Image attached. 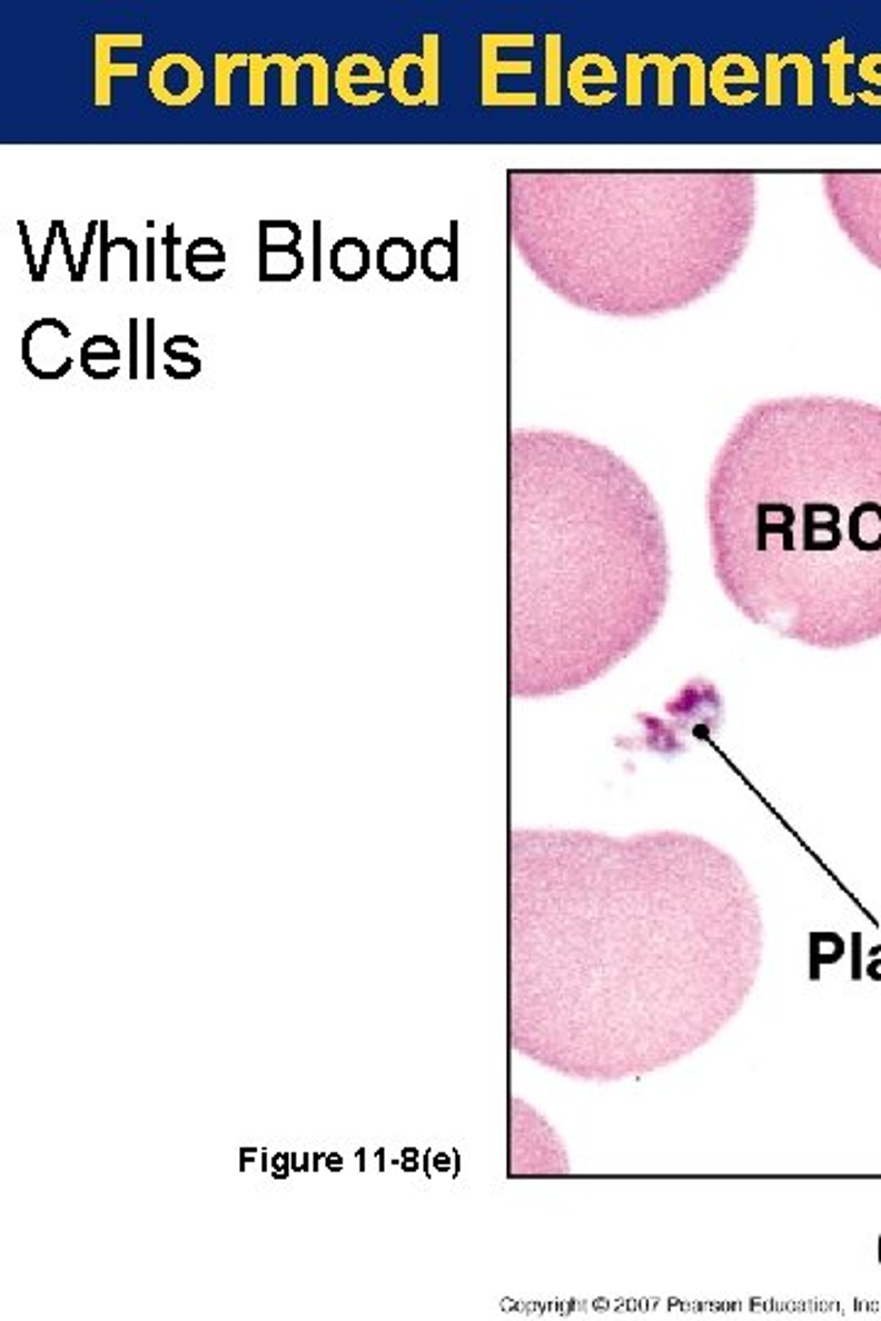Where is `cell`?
Wrapping results in <instances>:
<instances>
[{
  "instance_id": "4fadbf2b",
  "label": "cell",
  "mask_w": 881,
  "mask_h": 1321,
  "mask_svg": "<svg viewBox=\"0 0 881 1321\" xmlns=\"http://www.w3.org/2000/svg\"><path fill=\"white\" fill-rule=\"evenodd\" d=\"M373 267V252L360 238L346 236L330 248V272L340 281H360Z\"/></svg>"
},
{
  "instance_id": "8992f818",
  "label": "cell",
  "mask_w": 881,
  "mask_h": 1321,
  "mask_svg": "<svg viewBox=\"0 0 881 1321\" xmlns=\"http://www.w3.org/2000/svg\"><path fill=\"white\" fill-rule=\"evenodd\" d=\"M502 47L532 49L534 34L532 32L483 34V106L485 108H534L538 103L534 91H509L507 93L499 89L502 73H512V77H519V73H534L532 59L529 61L526 59L502 61L499 59Z\"/></svg>"
},
{
  "instance_id": "cb8c5ba5",
  "label": "cell",
  "mask_w": 881,
  "mask_h": 1321,
  "mask_svg": "<svg viewBox=\"0 0 881 1321\" xmlns=\"http://www.w3.org/2000/svg\"><path fill=\"white\" fill-rule=\"evenodd\" d=\"M179 242H181V240H179V236H177L175 224H169V226H167V232H165V248H167V279H169V281H177V285H179V281H181V277L175 272V250H177V245H179Z\"/></svg>"
},
{
  "instance_id": "44dd1931",
  "label": "cell",
  "mask_w": 881,
  "mask_h": 1321,
  "mask_svg": "<svg viewBox=\"0 0 881 1321\" xmlns=\"http://www.w3.org/2000/svg\"><path fill=\"white\" fill-rule=\"evenodd\" d=\"M791 67L799 71V96L795 103L803 108L813 106V64L805 54H791Z\"/></svg>"
},
{
  "instance_id": "52a82bcc",
  "label": "cell",
  "mask_w": 881,
  "mask_h": 1321,
  "mask_svg": "<svg viewBox=\"0 0 881 1321\" xmlns=\"http://www.w3.org/2000/svg\"><path fill=\"white\" fill-rule=\"evenodd\" d=\"M422 54H399L387 71L389 93L397 98L402 106L414 108V96L409 86V73H419L422 81V103L438 106V69H441V37L436 32H426L422 40Z\"/></svg>"
},
{
  "instance_id": "d4e9b609",
  "label": "cell",
  "mask_w": 881,
  "mask_h": 1321,
  "mask_svg": "<svg viewBox=\"0 0 881 1321\" xmlns=\"http://www.w3.org/2000/svg\"><path fill=\"white\" fill-rule=\"evenodd\" d=\"M93 362H110V365H118L120 362V346L116 342L110 350H101V352H93L86 346H81V367H89Z\"/></svg>"
},
{
  "instance_id": "6da1fadb",
  "label": "cell",
  "mask_w": 881,
  "mask_h": 1321,
  "mask_svg": "<svg viewBox=\"0 0 881 1321\" xmlns=\"http://www.w3.org/2000/svg\"><path fill=\"white\" fill-rule=\"evenodd\" d=\"M713 573L740 615L825 652L881 636V407L756 401L707 477Z\"/></svg>"
},
{
  "instance_id": "7c38bea8",
  "label": "cell",
  "mask_w": 881,
  "mask_h": 1321,
  "mask_svg": "<svg viewBox=\"0 0 881 1321\" xmlns=\"http://www.w3.org/2000/svg\"><path fill=\"white\" fill-rule=\"evenodd\" d=\"M732 52L730 54H720L713 64L707 69V93L715 98L717 103L727 106V108H742V106H750L754 103L756 93L754 91H746L744 96H734L730 91V86H754L762 81L759 77V69L752 71H740V73H732Z\"/></svg>"
},
{
  "instance_id": "30bf717a",
  "label": "cell",
  "mask_w": 881,
  "mask_h": 1321,
  "mask_svg": "<svg viewBox=\"0 0 881 1321\" xmlns=\"http://www.w3.org/2000/svg\"><path fill=\"white\" fill-rule=\"evenodd\" d=\"M385 83H387V71L383 69V64H379L373 54H363V52L343 57L338 61L336 73H334V89H336L338 98L343 103L355 106V108L370 106L360 96L358 86H375V89H383Z\"/></svg>"
},
{
  "instance_id": "7a4b0ae2",
  "label": "cell",
  "mask_w": 881,
  "mask_h": 1321,
  "mask_svg": "<svg viewBox=\"0 0 881 1321\" xmlns=\"http://www.w3.org/2000/svg\"><path fill=\"white\" fill-rule=\"evenodd\" d=\"M561 509L551 548L517 558L512 693L556 697L605 678L664 619L671 595L666 524L627 460L554 434Z\"/></svg>"
},
{
  "instance_id": "5b68a950",
  "label": "cell",
  "mask_w": 881,
  "mask_h": 1321,
  "mask_svg": "<svg viewBox=\"0 0 881 1321\" xmlns=\"http://www.w3.org/2000/svg\"><path fill=\"white\" fill-rule=\"evenodd\" d=\"M627 67V86H624V103L627 108H640L644 101L642 77L646 67H656V106L673 108L676 103V71L685 67L691 71V108H703L707 101V64L701 54L683 52L679 57L669 54H624Z\"/></svg>"
},
{
  "instance_id": "f546056e",
  "label": "cell",
  "mask_w": 881,
  "mask_h": 1321,
  "mask_svg": "<svg viewBox=\"0 0 881 1321\" xmlns=\"http://www.w3.org/2000/svg\"><path fill=\"white\" fill-rule=\"evenodd\" d=\"M147 377L155 379V318H147Z\"/></svg>"
},
{
  "instance_id": "277c9868",
  "label": "cell",
  "mask_w": 881,
  "mask_h": 1321,
  "mask_svg": "<svg viewBox=\"0 0 881 1321\" xmlns=\"http://www.w3.org/2000/svg\"><path fill=\"white\" fill-rule=\"evenodd\" d=\"M823 189L844 236L881 269V171H832Z\"/></svg>"
},
{
  "instance_id": "3957f363",
  "label": "cell",
  "mask_w": 881,
  "mask_h": 1321,
  "mask_svg": "<svg viewBox=\"0 0 881 1321\" xmlns=\"http://www.w3.org/2000/svg\"><path fill=\"white\" fill-rule=\"evenodd\" d=\"M591 201L587 311H681L725 281L752 238L756 177L744 171L578 175ZM587 211V208H585Z\"/></svg>"
},
{
  "instance_id": "ba28073f",
  "label": "cell",
  "mask_w": 881,
  "mask_h": 1321,
  "mask_svg": "<svg viewBox=\"0 0 881 1321\" xmlns=\"http://www.w3.org/2000/svg\"><path fill=\"white\" fill-rule=\"evenodd\" d=\"M147 83H150L155 101L169 108H184L204 93L206 77L201 64L191 54L177 52L152 61Z\"/></svg>"
},
{
  "instance_id": "ffe728a7",
  "label": "cell",
  "mask_w": 881,
  "mask_h": 1321,
  "mask_svg": "<svg viewBox=\"0 0 881 1321\" xmlns=\"http://www.w3.org/2000/svg\"><path fill=\"white\" fill-rule=\"evenodd\" d=\"M789 67V54L769 52L764 57V103L779 108L783 103V69Z\"/></svg>"
},
{
  "instance_id": "d6a6232c",
  "label": "cell",
  "mask_w": 881,
  "mask_h": 1321,
  "mask_svg": "<svg viewBox=\"0 0 881 1321\" xmlns=\"http://www.w3.org/2000/svg\"><path fill=\"white\" fill-rule=\"evenodd\" d=\"M165 352L169 355V358L181 360V362H189L196 373H201V360L196 358V355H189V352H177L175 348H169V346H165Z\"/></svg>"
},
{
  "instance_id": "603a6c76",
  "label": "cell",
  "mask_w": 881,
  "mask_h": 1321,
  "mask_svg": "<svg viewBox=\"0 0 881 1321\" xmlns=\"http://www.w3.org/2000/svg\"><path fill=\"white\" fill-rule=\"evenodd\" d=\"M57 224H59V242H61V250H65V257H67V267H69V279H71V285H81V277H79V265H77V260H73V252H71V245H69V236H67V226H65V220L57 218Z\"/></svg>"
},
{
  "instance_id": "9a60e30c",
  "label": "cell",
  "mask_w": 881,
  "mask_h": 1321,
  "mask_svg": "<svg viewBox=\"0 0 881 1321\" xmlns=\"http://www.w3.org/2000/svg\"><path fill=\"white\" fill-rule=\"evenodd\" d=\"M544 101L558 108L563 101V37L548 32L544 37Z\"/></svg>"
},
{
  "instance_id": "2e32d148",
  "label": "cell",
  "mask_w": 881,
  "mask_h": 1321,
  "mask_svg": "<svg viewBox=\"0 0 881 1321\" xmlns=\"http://www.w3.org/2000/svg\"><path fill=\"white\" fill-rule=\"evenodd\" d=\"M304 272V255L299 250L260 252V281H294Z\"/></svg>"
},
{
  "instance_id": "836d02e7",
  "label": "cell",
  "mask_w": 881,
  "mask_h": 1321,
  "mask_svg": "<svg viewBox=\"0 0 881 1321\" xmlns=\"http://www.w3.org/2000/svg\"><path fill=\"white\" fill-rule=\"evenodd\" d=\"M155 277H157L155 275V238L150 236L147 238V275H145V279L155 281Z\"/></svg>"
},
{
  "instance_id": "8fae6325",
  "label": "cell",
  "mask_w": 881,
  "mask_h": 1321,
  "mask_svg": "<svg viewBox=\"0 0 881 1321\" xmlns=\"http://www.w3.org/2000/svg\"><path fill=\"white\" fill-rule=\"evenodd\" d=\"M593 61H595V52H587V54H578L571 64H568V73H566V86H568V93L571 98L578 106L585 108H603L607 103L615 101L617 93H612L607 89H603L600 93H591L587 91V86L593 83H603V86H615L620 81V73L617 67H610L605 71H591L593 69Z\"/></svg>"
},
{
  "instance_id": "4dcf8cb0",
  "label": "cell",
  "mask_w": 881,
  "mask_h": 1321,
  "mask_svg": "<svg viewBox=\"0 0 881 1321\" xmlns=\"http://www.w3.org/2000/svg\"><path fill=\"white\" fill-rule=\"evenodd\" d=\"M130 377L138 379V318H130Z\"/></svg>"
},
{
  "instance_id": "7402d4cb",
  "label": "cell",
  "mask_w": 881,
  "mask_h": 1321,
  "mask_svg": "<svg viewBox=\"0 0 881 1321\" xmlns=\"http://www.w3.org/2000/svg\"><path fill=\"white\" fill-rule=\"evenodd\" d=\"M98 238H101V272H98V279L108 281V252L113 250V248H120V242H122V248H130V245L135 240H130V238H126V240H122V238L110 240L108 238V220H101V230H98Z\"/></svg>"
},
{
  "instance_id": "4316f807",
  "label": "cell",
  "mask_w": 881,
  "mask_h": 1321,
  "mask_svg": "<svg viewBox=\"0 0 881 1321\" xmlns=\"http://www.w3.org/2000/svg\"><path fill=\"white\" fill-rule=\"evenodd\" d=\"M98 230H101V224H98V220H89V226H86V240H83L81 260H79V277H81V281L86 277V265H89V257H91L93 240H96V232Z\"/></svg>"
},
{
  "instance_id": "5bb4252c",
  "label": "cell",
  "mask_w": 881,
  "mask_h": 1321,
  "mask_svg": "<svg viewBox=\"0 0 881 1321\" xmlns=\"http://www.w3.org/2000/svg\"><path fill=\"white\" fill-rule=\"evenodd\" d=\"M377 272L387 281H407L416 272V248L407 238H387L377 248Z\"/></svg>"
},
{
  "instance_id": "83f0119b",
  "label": "cell",
  "mask_w": 881,
  "mask_h": 1321,
  "mask_svg": "<svg viewBox=\"0 0 881 1321\" xmlns=\"http://www.w3.org/2000/svg\"><path fill=\"white\" fill-rule=\"evenodd\" d=\"M57 238H59V224H57V218H55V220H52V224H49V236H47V242H44V252H42V260H40V279H42V281H44V279H47V267H49V257H52V250H55V242H57Z\"/></svg>"
},
{
  "instance_id": "1f68e13d",
  "label": "cell",
  "mask_w": 881,
  "mask_h": 1321,
  "mask_svg": "<svg viewBox=\"0 0 881 1321\" xmlns=\"http://www.w3.org/2000/svg\"><path fill=\"white\" fill-rule=\"evenodd\" d=\"M318 250H321V220H314V281H321V260H318Z\"/></svg>"
},
{
  "instance_id": "e0dca14e",
  "label": "cell",
  "mask_w": 881,
  "mask_h": 1321,
  "mask_svg": "<svg viewBox=\"0 0 881 1321\" xmlns=\"http://www.w3.org/2000/svg\"><path fill=\"white\" fill-rule=\"evenodd\" d=\"M852 54L844 52V37L832 42L828 54H823V64L830 67V101L835 106H852L854 96L844 89V64H852Z\"/></svg>"
},
{
  "instance_id": "f1b7e54d",
  "label": "cell",
  "mask_w": 881,
  "mask_h": 1321,
  "mask_svg": "<svg viewBox=\"0 0 881 1321\" xmlns=\"http://www.w3.org/2000/svg\"><path fill=\"white\" fill-rule=\"evenodd\" d=\"M216 260H218L220 265H224V262H226V252H211V255H204V252L196 250L194 245H189V250H187V269H189V272H191V269H194L196 265H199V262H216Z\"/></svg>"
},
{
  "instance_id": "ac0fdd59",
  "label": "cell",
  "mask_w": 881,
  "mask_h": 1321,
  "mask_svg": "<svg viewBox=\"0 0 881 1321\" xmlns=\"http://www.w3.org/2000/svg\"><path fill=\"white\" fill-rule=\"evenodd\" d=\"M318 54H275V64L281 69V108H294L299 103V69L314 64Z\"/></svg>"
},
{
  "instance_id": "484cf974",
  "label": "cell",
  "mask_w": 881,
  "mask_h": 1321,
  "mask_svg": "<svg viewBox=\"0 0 881 1321\" xmlns=\"http://www.w3.org/2000/svg\"><path fill=\"white\" fill-rule=\"evenodd\" d=\"M18 230H20V238H22V248H24V257H28V265H30V279L34 285H42L40 279V265L34 262V252H32V242H30V230L24 220H18Z\"/></svg>"
},
{
  "instance_id": "d6986e66",
  "label": "cell",
  "mask_w": 881,
  "mask_h": 1321,
  "mask_svg": "<svg viewBox=\"0 0 881 1321\" xmlns=\"http://www.w3.org/2000/svg\"><path fill=\"white\" fill-rule=\"evenodd\" d=\"M216 93L214 103L218 108H228L232 101L230 91V73L236 67H250V54H216Z\"/></svg>"
},
{
  "instance_id": "9c48e42d",
  "label": "cell",
  "mask_w": 881,
  "mask_h": 1321,
  "mask_svg": "<svg viewBox=\"0 0 881 1321\" xmlns=\"http://www.w3.org/2000/svg\"><path fill=\"white\" fill-rule=\"evenodd\" d=\"M145 37L140 32H130V34H96L93 40V59H96V89H93V103L108 108L110 106V79L116 77H138L140 67L138 64H116L113 59H110V52H113L116 47H142Z\"/></svg>"
}]
</instances>
